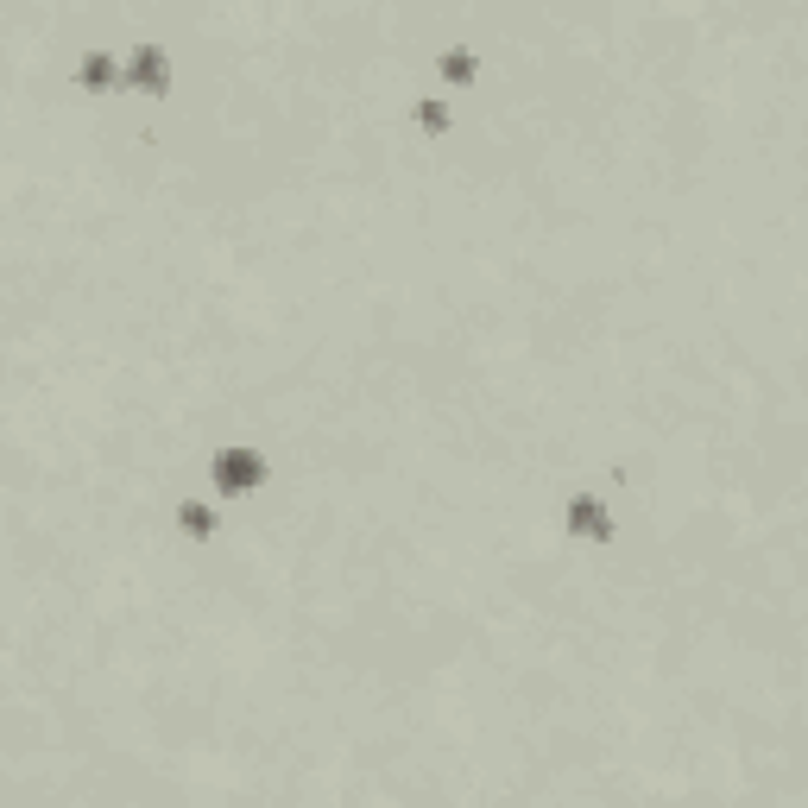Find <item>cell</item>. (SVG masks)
I'll list each match as a JSON object with an SVG mask.
<instances>
[{"instance_id": "obj_1", "label": "cell", "mask_w": 808, "mask_h": 808, "mask_svg": "<svg viewBox=\"0 0 808 808\" xmlns=\"http://www.w3.org/2000/svg\"><path fill=\"white\" fill-rule=\"evenodd\" d=\"M234 461H221V487H247V480H259V461L247 449H228Z\"/></svg>"}]
</instances>
